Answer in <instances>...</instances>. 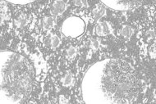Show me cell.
<instances>
[{
    "mask_svg": "<svg viewBox=\"0 0 156 104\" xmlns=\"http://www.w3.org/2000/svg\"><path fill=\"white\" fill-rule=\"evenodd\" d=\"M54 24H55V20L52 16H46L41 22V26L44 29H50L54 27Z\"/></svg>",
    "mask_w": 156,
    "mask_h": 104,
    "instance_id": "obj_9",
    "label": "cell"
},
{
    "mask_svg": "<svg viewBox=\"0 0 156 104\" xmlns=\"http://www.w3.org/2000/svg\"><path fill=\"white\" fill-rule=\"evenodd\" d=\"M90 48L93 50H96L100 47V41L96 39H91L89 42Z\"/></svg>",
    "mask_w": 156,
    "mask_h": 104,
    "instance_id": "obj_14",
    "label": "cell"
},
{
    "mask_svg": "<svg viewBox=\"0 0 156 104\" xmlns=\"http://www.w3.org/2000/svg\"><path fill=\"white\" fill-rule=\"evenodd\" d=\"M27 16L24 14H21L18 16H16V19L14 20V25L17 28H23L27 25Z\"/></svg>",
    "mask_w": 156,
    "mask_h": 104,
    "instance_id": "obj_10",
    "label": "cell"
},
{
    "mask_svg": "<svg viewBox=\"0 0 156 104\" xmlns=\"http://www.w3.org/2000/svg\"><path fill=\"white\" fill-rule=\"evenodd\" d=\"M73 82V76L71 72H67L64 75V76L62 78V85L65 87L72 85Z\"/></svg>",
    "mask_w": 156,
    "mask_h": 104,
    "instance_id": "obj_11",
    "label": "cell"
},
{
    "mask_svg": "<svg viewBox=\"0 0 156 104\" xmlns=\"http://www.w3.org/2000/svg\"><path fill=\"white\" fill-rule=\"evenodd\" d=\"M86 24L82 19L77 16H71L64 21L62 26V34L67 37L76 38L85 31Z\"/></svg>",
    "mask_w": 156,
    "mask_h": 104,
    "instance_id": "obj_3",
    "label": "cell"
},
{
    "mask_svg": "<svg viewBox=\"0 0 156 104\" xmlns=\"http://www.w3.org/2000/svg\"><path fill=\"white\" fill-rule=\"evenodd\" d=\"M105 13H106V8L105 6L101 5V4L97 5L92 11V15L95 20H100V18H102L105 15Z\"/></svg>",
    "mask_w": 156,
    "mask_h": 104,
    "instance_id": "obj_7",
    "label": "cell"
},
{
    "mask_svg": "<svg viewBox=\"0 0 156 104\" xmlns=\"http://www.w3.org/2000/svg\"><path fill=\"white\" fill-rule=\"evenodd\" d=\"M84 102L129 104L139 95L140 82L135 70L120 59H105L94 63L82 81Z\"/></svg>",
    "mask_w": 156,
    "mask_h": 104,
    "instance_id": "obj_1",
    "label": "cell"
},
{
    "mask_svg": "<svg viewBox=\"0 0 156 104\" xmlns=\"http://www.w3.org/2000/svg\"><path fill=\"white\" fill-rule=\"evenodd\" d=\"M66 10V3L62 0L55 1L51 7V14L53 16H60Z\"/></svg>",
    "mask_w": 156,
    "mask_h": 104,
    "instance_id": "obj_6",
    "label": "cell"
},
{
    "mask_svg": "<svg viewBox=\"0 0 156 104\" xmlns=\"http://www.w3.org/2000/svg\"><path fill=\"white\" fill-rule=\"evenodd\" d=\"M65 54H66V57L67 59L73 60L76 57V49L74 47H73V46H70V47H68L67 48Z\"/></svg>",
    "mask_w": 156,
    "mask_h": 104,
    "instance_id": "obj_12",
    "label": "cell"
},
{
    "mask_svg": "<svg viewBox=\"0 0 156 104\" xmlns=\"http://www.w3.org/2000/svg\"><path fill=\"white\" fill-rule=\"evenodd\" d=\"M74 3H75L76 6H78V7H84V6L86 5V0H74Z\"/></svg>",
    "mask_w": 156,
    "mask_h": 104,
    "instance_id": "obj_16",
    "label": "cell"
},
{
    "mask_svg": "<svg viewBox=\"0 0 156 104\" xmlns=\"http://www.w3.org/2000/svg\"><path fill=\"white\" fill-rule=\"evenodd\" d=\"M0 103L20 104L29 99L34 85V70L25 57L11 51L0 54Z\"/></svg>",
    "mask_w": 156,
    "mask_h": 104,
    "instance_id": "obj_2",
    "label": "cell"
},
{
    "mask_svg": "<svg viewBox=\"0 0 156 104\" xmlns=\"http://www.w3.org/2000/svg\"><path fill=\"white\" fill-rule=\"evenodd\" d=\"M133 34V30L130 26H125L122 27V35L123 36L124 38H126V39H128Z\"/></svg>",
    "mask_w": 156,
    "mask_h": 104,
    "instance_id": "obj_13",
    "label": "cell"
},
{
    "mask_svg": "<svg viewBox=\"0 0 156 104\" xmlns=\"http://www.w3.org/2000/svg\"><path fill=\"white\" fill-rule=\"evenodd\" d=\"M95 34L99 36H105L109 35L112 31V28L109 23L107 22H100L97 23L94 28Z\"/></svg>",
    "mask_w": 156,
    "mask_h": 104,
    "instance_id": "obj_5",
    "label": "cell"
},
{
    "mask_svg": "<svg viewBox=\"0 0 156 104\" xmlns=\"http://www.w3.org/2000/svg\"><path fill=\"white\" fill-rule=\"evenodd\" d=\"M104 4L114 10L128 11L138 8L145 0H101Z\"/></svg>",
    "mask_w": 156,
    "mask_h": 104,
    "instance_id": "obj_4",
    "label": "cell"
},
{
    "mask_svg": "<svg viewBox=\"0 0 156 104\" xmlns=\"http://www.w3.org/2000/svg\"><path fill=\"white\" fill-rule=\"evenodd\" d=\"M6 1H8V2L12 3H16V4H27V3L35 2L36 0H6Z\"/></svg>",
    "mask_w": 156,
    "mask_h": 104,
    "instance_id": "obj_15",
    "label": "cell"
},
{
    "mask_svg": "<svg viewBox=\"0 0 156 104\" xmlns=\"http://www.w3.org/2000/svg\"><path fill=\"white\" fill-rule=\"evenodd\" d=\"M60 43H61V40H60L59 37L55 35H48L45 40L46 44L52 48H56L58 46H59Z\"/></svg>",
    "mask_w": 156,
    "mask_h": 104,
    "instance_id": "obj_8",
    "label": "cell"
}]
</instances>
